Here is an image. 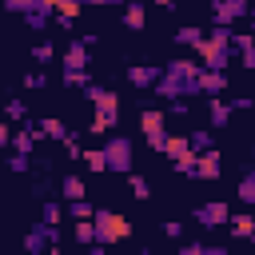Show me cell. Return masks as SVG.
I'll use <instances>...</instances> for the list:
<instances>
[{
	"mask_svg": "<svg viewBox=\"0 0 255 255\" xmlns=\"http://www.w3.org/2000/svg\"><path fill=\"white\" fill-rule=\"evenodd\" d=\"M108 4H128V0H108Z\"/></svg>",
	"mask_w": 255,
	"mask_h": 255,
	"instance_id": "obj_46",
	"label": "cell"
},
{
	"mask_svg": "<svg viewBox=\"0 0 255 255\" xmlns=\"http://www.w3.org/2000/svg\"><path fill=\"white\" fill-rule=\"evenodd\" d=\"M80 4H84V0H80Z\"/></svg>",
	"mask_w": 255,
	"mask_h": 255,
	"instance_id": "obj_47",
	"label": "cell"
},
{
	"mask_svg": "<svg viewBox=\"0 0 255 255\" xmlns=\"http://www.w3.org/2000/svg\"><path fill=\"white\" fill-rule=\"evenodd\" d=\"M239 199H243L247 207H255V171H247V175L239 179Z\"/></svg>",
	"mask_w": 255,
	"mask_h": 255,
	"instance_id": "obj_23",
	"label": "cell"
},
{
	"mask_svg": "<svg viewBox=\"0 0 255 255\" xmlns=\"http://www.w3.org/2000/svg\"><path fill=\"white\" fill-rule=\"evenodd\" d=\"M68 211H72V219H88L96 207H92L88 199H68Z\"/></svg>",
	"mask_w": 255,
	"mask_h": 255,
	"instance_id": "obj_29",
	"label": "cell"
},
{
	"mask_svg": "<svg viewBox=\"0 0 255 255\" xmlns=\"http://www.w3.org/2000/svg\"><path fill=\"white\" fill-rule=\"evenodd\" d=\"M187 143H191V151H207V147H211V128H195V131H187Z\"/></svg>",
	"mask_w": 255,
	"mask_h": 255,
	"instance_id": "obj_20",
	"label": "cell"
},
{
	"mask_svg": "<svg viewBox=\"0 0 255 255\" xmlns=\"http://www.w3.org/2000/svg\"><path fill=\"white\" fill-rule=\"evenodd\" d=\"M20 16H24V20H28V28H36V32H40V28H48V12H40V8H28V12H20Z\"/></svg>",
	"mask_w": 255,
	"mask_h": 255,
	"instance_id": "obj_28",
	"label": "cell"
},
{
	"mask_svg": "<svg viewBox=\"0 0 255 255\" xmlns=\"http://www.w3.org/2000/svg\"><path fill=\"white\" fill-rule=\"evenodd\" d=\"M167 116H175V120H183V116H187V100H171V108H167Z\"/></svg>",
	"mask_w": 255,
	"mask_h": 255,
	"instance_id": "obj_35",
	"label": "cell"
},
{
	"mask_svg": "<svg viewBox=\"0 0 255 255\" xmlns=\"http://www.w3.org/2000/svg\"><path fill=\"white\" fill-rule=\"evenodd\" d=\"M84 4H108V0H84Z\"/></svg>",
	"mask_w": 255,
	"mask_h": 255,
	"instance_id": "obj_45",
	"label": "cell"
},
{
	"mask_svg": "<svg viewBox=\"0 0 255 255\" xmlns=\"http://www.w3.org/2000/svg\"><path fill=\"white\" fill-rule=\"evenodd\" d=\"M207 120H211V128H227V120H231V104H223L219 96H211V104H207Z\"/></svg>",
	"mask_w": 255,
	"mask_h": 255,
	"instance_id": "obj_14",
	"label": "cell"
},
{
	"mask_svg": "<svg viewBox=\"0 0 255 255\" xmlns=\"http://www.w3.org/2000/svg\"><path fill=\"white\" fill-rule=\"evenodd\" d=\"M52 56H56V48H52V44H48V40H44V44H36V48H32V60H40V64H48V60H52Z\"/></svg>",
	"mask_w": 255,
	"mask_h": 255,
	"instance_id": "obj_30",
	"label": "cell"
},
{
	"mask_svg": "<svg viewBox=\"0 0 255 255\" xmlns=\"http://www.w3.org/2000/svg\"><path fill=\"white\" fill-rule=\"evenodd\" d=\"M80 8H84L80 0H60V8H56V20H60V24L68 28V24H72V20L80 16Z\"/></svg>",
	"mask_w": 255,
	"mask_h": 255,
	"instance_id": "obj_18",
	"label": "cell"
},
{
	"mask_svg": "<svg viewBox=\"0 0 255 255\" xmlns=\"http://www.w3.org/2000/svg\"><path fill=\"white\" fill-rule=\"evenodd\" d=\"M64 151H68V159H80V155H84V151H80V143H76V139H72V135H68V139H64Z\"/></svg>",
	"mask_w": 255,
	"mask_h": 255,
	"instance_id": "obj_36",
	"label": "cell"
},
{
	"mask_svg": "<svg viewBox=\"0 0 255 255\" xmlns=\"http://www.w3.org/2000/svg\"><path fill=\"white\" fill-rule=\"evenodd\" d=\"M227 227H231V235H239V239H255V215H231L227 219Z\"/></svg>",
	"mask_w": 255,
	"mask_h": 255,
	"instance_id": "obj_16",
	"label": "cell"
},
{
	"mask_svg": "<svg viewBox=\"0 0 255 255\" xmlns=\"http://www.w3.org/2000/svg\"><path fill=\"white\" fill-rule=\"evenodd\" d=\"M131 195H135V199H147V195H151V187H147L143 175H131Z\"/></svg>",
	"mask_w": 255,
	"mask_h": 255,
	"instance_id": "obj_31",
	"label": "cell"
},
{
	"mask_svg": "<svg viewBox=\"0 0 255 255\" xmlns=\"http://www.w3.org/2000/svg\"><path fill=\"white\" fill-rule=\"evenodd\" d=\"M195 88H199V96H223V88H227V72H223V68H199Z\"/></svg>",
	"mask_w": 255,
	"mask_h": 255,
	"instance_id": "obj_7",
	"label": "cell"
},
{
	"mask_svg": "<svg viewBox=\"0 0 255 255\" xmlns=\"http://www.w3.org/2000/svg\"><path fill=\"white\" fill-rule=\"evenodd\" d=\"M92 223H96V243H104V247L131 235V223H128L124 215L108 211V207H96V211H92Z\"/></svg>",
	"mask_w": 255,
	"mask_h": 255,
	"instance_id": "obj_3",
	"label": "cell"
},
{
	"mask_svg": "<svg viewBox=\"0 0 255 255\" xmlns=\"http://www.w3.org/2000/svg\"><path fill=\"white\" fill-rule=\"evenodd\" d=\"M159 80V64H131L128 68V84L131 88H151Z\"/></svg>",
	"mask_w": 255,
	"mask_h": 255,
	"instance_id": "obj_10",
	"label": "cell"
},
{
	"mask_svg": "<svg viewBox=\"0 0 255 255\" xmlns=\"http://www.w3.org/2000/svg\"><path fill=\"white\" fill-rule=\"evenodd\" d=\"M32 8H40V12H48V16H52V12L60 8V0H32Z\"/></svg>",
	"mask_w": 255,
	"mask_h": 255,
	"instance_id": "obj_38",
	"label": "cell"
},
{
	"mask_svg": "<svg viewBox=\"0 0 255 255\" xmlns=\"http://www.w3.org/2000/svg\"><path fill=\"white\" fill-rule=\"evenodd\" d=\"M163 231H167L171 239H179V231H183V223H163Z\"/></svg>",
	"mask_w": 255,
	"mask_h": 255,
	"instance_id": "obj_42",
	"label": "cell"
},
{
	"mask_svg": "<svg viewBox=\"0 0 255 255\" xmlns=\"http://www.w3.org/2000/svg\"><path fill=\"white\" fill-rule=\"evenodd\" d=\"M88 52H92V48H88L84 40L68 44V48H64V68H88V64H92V60H88Z\"/></svg>",
	"mask_w": 255,
	"mask_h": 255,
	"instance_id": "obj_13",
	"label": "cell"
},
{
	"mask_svg": "<svg viewBox=\"0 0 255 255\" xmlns=\"http://www.w3.org/2000/svg\"><path fill=\"white\" fill-rule=\"evenodd\" d=\"M104 159H108V171H131V139L128 135H108L104 143Z\"/></svg>",
	"mask_w": 255,
	"mask_h": 255,
	"instance_id": "obj_5",
	"label": "cell"
},
{
	"mask_svg": "<svg viewBox=\"0 0 255 255\" xmlns=\"http://www.w3.org/2000/svg\"><path fill=\"white\" fill-rule=\"evenodd\" d=\"M143 20H147V12H143V4H139V0H128V4H124V28H131V32H139V28H143Z\"/></svg>",
	"mask_w": 255,
	"mask_h": 255,
	"instance_id": "obj_15",
	"label": "cell"
},
{
	"mask_svg": "<svg viewBox=\"0 0 255 255\" xmlns=\"http://www.w3.org/2000/svg\"><path fill=\"white\" fill-rule=\"evenodd\" d=\"M88 68H64V88H88Z\"/></svg>",
	"mask_w": 255,
	"mask_h": 255,
	"instance_id": "obj_19",
	"label": "cell"
},
{
	"mask_svg": "<svg viewBox=\"0 0 255 255\" xmlns=\"http://www.w3.org/2000/svg\"><path fill=\"white\" fill-rule=\"evenodd\" d=\"M116 116H120V112H100V108H96V120L88 124V131H92V135H108V131L116 128Z\"/></svg>",
	"mask_w": 255,
	"mask_h": 255,
	"instance_id": "obj_17",
	"label": "cell"
},
{
	"mask_svg": "<svg viewBox=\"0 0 255 255\" xmlns=\"http://www.w3.org/2000/svg\"><path fill=\"white\" fill-rule=\"evenodd\" d=\"M24 251L28 255H44L48 251V227L44 223H32V231L24 235Z\"/></svg>",
	"mask_w": 255,
	"mask_h": 255,
	"instance_id": "obj_12",
	"label": "cell"
},
{
	"mask_svg": "<svg viewBox=\"0 0 255 255\" xmlns=\"http://www.w3.org/2000/svg\"><path fill=\"white\" fill-rule=\"evenodd\" d=\"M219 171H223V163H219V151H215V147L195 151V163H191V175H195V179H215Z\"/></svg>",
	"mask_w": 255,
	"mask_h": 255,
	"instance_id": "obj_9",
	"label": "cell"
},
{
	"mask_svg": "<svg viewBox=\"0 0 255 255\" xmlns=\"http://www.w3.org/2000/svg\"><path fill=\"white\" fill-rule=\"evenodd\" d=\"M203 247H207V243H183L179 255H203Z\"/></svg>",
	"mask_w": 255,
	"mask_h": 255,
	"instance_id": "obj_39",
	"label": "cell"
},
{
	"mask_svg": "<svg viewBox=\"0 0 255 255\" xmlns=\"http://www.w3.org/2000/svg\"><path fill=\"white\" fill-rule=\"evenodd\" d=\"M195 76H199V64H191V60H167V68L159 72V80H155L151 88H155V96H163V100L199 96Z\"/></svg>",
	"mask_w": 255,
	"mask_h": 255,
	"instance_id": "obj_1",
	"label": "cell"
},
{
	"mask_svg": "<svg viewBox=\"0 0 255 255\" xmlns=\"http://www.w3.org/2000/svg\"><path fill=\"white\" fill-rule=\"evenodd\" d=\"M139 128L147 135V147L151 151H163V143H167V116L159 108H143L139 112Z\"/></svg>",
	"mask_w": 255,
	"mask_h": 255,
	"instance_id": "obj_4",
	"label": "cell"
},
{
	"mask_svg": "<svg viewBox=\"0 0 255 255\" xmlns=\"http://www.w3.org/2000/svg\"><path fill=\"white\" fill-rule=\"evenodd\" d=\"M40 128H44V135H48V139H60V143L68 139V128H64L60 120H40Z\"/></svg>",
	"mask_w": 255,
	"mask_h": 255,
	"instance_id": "obj_24",
	"label": "cell"
},
{
	"mask_svg": "<svg viewBox=\"0 0 255 255\" xmlns=\"http://www.w3.org/2000/svg\"><path fill=\"white\" fill-rule=\"evenodd\" d=\"M76 239H80V243H88V247H92V243H96V223H92V215H88V219H80V223H76Z\"/></svg>",
	"mask_w": 255,
	"mask_h": 255,
	"instance_id": "obj_27",
	"label": "cell"
},
{
	"mask_svg": "<svg viewBox=\"0 0 255 255\" xmlns=\"http://www.w3.org/2000/svg\"><path fill=\"white\" fill-rule=\"evenodd\" d=\"M60 215H64V207L48 199V203H44V211H40V223H44V227H56V223H60Z\"/></svg>",
	"mask_w": 255,
	"mask_h": 255,
	"instance_id": "obj_26",
	"label": "cell"
},
{
	"mask_svg": "<svg viewBox=\"0 0 255 255\" xmlns=\"http://www.w3.org/2000/svg\"><path fill=\"white\" fill-rule=\"evenodd\" d=\"M8 167H12V171H28V167H32V163H28V151H12Z\"/></svg>",
	"mask_w": 255,
	"mask_h": 255,
	"instance_id": "obj_33",
	"label": "cell"
},
{
	"mask_svg": "<svg viewBox=\"0 0 255 255\" xmlns=\"http://www.w3.org/2000/svg\"><path fill=\"white\" fill-rule=\"evenodd\" d=\"M199 68H227L235 48H231V24H215V32H207L199 40Z\"/></svg>",
	"mask_w": 255,
	"mask_h": 255,
	"instance_id": "obj_2",
	"label": "cell"
},
{
	"mask_svg": "<svg viewBox=\"0 0 255 255\" xmlns=\"http://www.w3.org/2000/svg\"><path fill=\"white\" fill-rule=\"evenodd\" d=\"M64 199H84V179L80 175H64Z\"/></svg>",
	"mask_w": 255,
	"mask_h": 255,
	"instance_id": "obj_25",
	"label": "cell"
},
{
	"mask_svg": "<svg viewBox=\"0 0 255 255\" xmlns=\"http://www.w3.org/2000/svg\"><path fill=\"white\" fill-rule=\"evenodd\" d=\"M247 0H211V16H215V24H235V20H243L247 16Z\"/></svg>",
	"mask_w": 255,
	"mask_h": 255,
	"instance_id": "obj_8",
	"label": "cell"
},
{
	"mask_svg": "<svg viewBox=\"0 0 255 255\" xmlns=\"http://www.w3.org/2000/svg\"><path fill=\"white\" fill-rule=\"evenodd\" d=\"M4 143H12V131H8V120L0 116V147H4Z\"/></svg>",
	"mask_w": 255,
	"mask_h": 255,
	"instance_id": "obj_41",
	"label": "cell"
},
{
	"mask_svg": "<svg viewBox=\"0 0 255 255\" xmlns=\"http://www.w3.org/2000/svg\"><path fill=\"white\" fill-rule=\"evenodd\" d=\"M155 4H159V8H171V4H175V0H155Z\"/></svg>",
	"mask_w": 255,
	"mask_h": 255,
	"instance_id": "obj_44",
	"label": "cell"
},
{
	"mask_svg": "<svg viewBox=\"0 0 255 255\" xmlns=\"http://www.w3.org/2000/svg\"><path fill=\"white\" fill-rule=\"evenodd\" d=\"M4 8H8V12H28L32 0H4Z\"/></svg>",
	"mask_w": 255,
	"mask_h": 255,
	"instance_id": "obj_37",
	"label": "cell"
},
{
	"mask_svg": "<svg viewBox=\"0 0 255 255\" xmlns=\"http://www.w3.org/2000/svg\"><path fill=\"white\" fill-rule=\"evenodd\" d=\"M251 104H255V100H251V96H235V100H231V108H239V112H247V108H251Z\"/></svg>",
	"mask_w": 255,
	"mask_h": 255,
	"instance_id": "obj_40",
	"label": "cell"
},
{
	"mask_svg": "<svg viewBox=\"0 0 255 255\" xmlns=\"http://www.w3.org/2000/svg\"><path fill=\"white\" fill-rule=\"evenodd\" d=\"M80 159H84V163H88V171H96V175H100V171H108V159H104V147H92V151H84Z\"/></svg>",
	"mask_w": 255,
	"mask_h": 255,
	"instance_id": "obj_21",
	"label": "cell"
},
{
	"mask_svg": "<svg viewBox=\"0 0 255 255\" xmlns=\"http://www.w3.org/2000/svg\"><path fill=\"white\" fill-rule=\"evenodd\" d=\"M199 40H203V32H199V28H191V24L175 32V44H183V48H199Z\"/></svg>",
	"mask_w": 255,
	"mask_h": 255,
	"instance_id": "obj_22",
	"label": "cell"
},
{
	"mask_svg": "<svg viewBox=\"0 0 255 255\" xmlns=\"http://www.w3.org/2000/svg\"><path fill=\"white\" fill-rule=\"evenodd\" d=\"M44 84H48V76H44V72H28V76H24V88H32V92H40Z\"/></svg>",
	"mask_w": 255,
	"mask_h": 255,
	"instance_id": "obj_32",
	"label": "cell"
},
{
	"mask_svg": "<svg viewBox=\"0 0 255 255\" xmlns=\"http://www.w3.org/2000/svg\"><path fill=\"white\" fill-rule=\"evenodd\" d=\"M247 20H251V32H255V8H247Z\"/></svg>",
	"mask_w": 255,
	"mask_h": 255,
	"instance_id": "obj_43",
	"label": "cell"
},
{
	"mask_svg": "<svg viewBox=\"0 0 255 255\" xmlns=\"http://www.w3.org/2000/svg\"><path fill=\"white\" fill-rule=\"evenodd\" d=\"M4 112H8V120H24V112H28V108H24V100H8V108H4Z\"/></svg>",
	"mask_w": 255,
	"mask_h": 255,
	"instance_id": "obj_34",
	"label": "cell"
},
{
	"mask_svg": "<svg viewBox=\"0 0 255 255\" xmlns=\"http://www.w3.org/2000/svg\"><path fill=\"white\" fill-rule=\"evenodd\" d=\"M84 92H88V100H92V104H96L100 112H120V96H116L112 88H100V84H88Z\"/></svg>",
	"mask_w": 255,
	"mask_h": 255,
	"instance_id": "obj_11",
	"label": "cell"
},
{
	"mask_svg": "<svg viewBox=\"0 0 255 255\" xmlns=\"http://www.w3.org/2000/svg\"><path fill=\"white\" fill-rule=\"evenodd\" d=\"M227 219H231V211H227L223 199H211V203H199L195 207V223L203 231H219V227H227Z\"/></svg>",
	"mask_w": 255,
	"mask_h": 255,
	"instance_id": "obj_6",
	"label": "cell"
}]
</instances>
